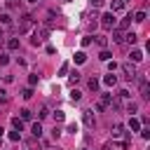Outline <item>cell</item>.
Wrapping results in <instances>:
<instances>
[{
    "instance_id": "cell-30",
    "label": "cell",
    "mask_w": 150,
    "mask_h": 150,
    "mask_svg": "<svg viewBox=\"0 0 150 150\" xmlns=\"http://www.w3.org/2000/svg\"><path fill=\"white\" fill-rule=\"evenodd\" d=\"M127 110H129V112H131V115H134V112H136V110H138V103H129V105H127Z\"/></svg>"
},
{
    "instance_id": "cell-10",
    "label": "cell",
    "mask_w": 150,
    "mask_h": 150,
    "mask_svg": "<svg viewBox=\"0 0 150 150\" xmlns=\"http://www.w3.org/2000/svg\"><path fill=\"white\" fill-rule=\"evenodd\" d=\"M30 131H33V136H35V138H40V136H42V124H40V122H35V124L30 127Z\"/></svg>"
},
{
    "instance_id": "cell-41",
    "label": "cell",
    "mask_w": 150,
    "mask_h": 150,
    "mask_svg": "<svg viewBox=\"0 0 150 150\" xmlns=\"http://www.w3.org/2000/svg\"><path fill=\"white\" fill-rule=\"evenodd\" d=\"M103 150H110V143H105V145H103Z\"/></svg>"
},
{
    "instance_id": "cell-13",
    "label": "cell",
    "mask_w": 150,
    "mask_h": 150,
    "mask_svg": "<svg viewBox=\"0 0 150 150\" xmlns=\"http://www.w3.org/2000/svg\"><path fill=\"white\" fill-rule=\"evenodd\" d=\"M129 129H131V131H138V129H141V122H138L136 117H131V120H129Z\"/></svg>"
},
{
    "instance_id": "cell-9",
    "label": "cell",
    "mask_w": 150,
    "mask_h": 150,
    "mask_svg": "<svg viewBox=\"0 0 150 150\" xmlns=\"http://www.w3.org/2000/svg\"><path fill=\"white\" fill-rule=\"evenodd\" d=\"M129 59H131L134 63H138V61L143 59V52H141V49H131V54H129Z\"/></svg>"
},
{
    "instance_id": "cell-17",
    "label": "cell",
    "mask_w": 150,
    "mask_h": 150,
    "mask_svg": "<svg viewBox=\"0 0 150 150\" xmlns=\"http://www.w3.org/2000/svg\"><path fill=\"white\" fill-rule=\"evenodd\" d=\"M103 82H105V84H108V87H112V84H115V82H117V77H115V75H112V73H110V75H105V77H103Z\"/></svg>"
},
{
    "instance_id": "cell-12",
    "label": "cell",
    "mask_w": 150,
    "mask_h": 150,
    "mask_svg": "<svg viewBox=\"0 0 150 150\" xmlns=\"http://www.w3.org/2000/svg\"><path fill=\"white\" fill-rule=\"evenodd\" d=\"M68 82H70V84L75 87V84L80 82V73H77V70H73V73H70V77H68Z\"/></svg>"
},
{
    "instance_id": "cell-29",
    "label": "cell",
    "mask_w": 150,
    "mask_h": 150,
    "mask_svg": "<svg viewBox=\"0 0 150 150\" xmlns=\"http://www.w3.org/2000/svg\"><path fill=\"white\" fill-rule=\"evenodd\" d=\"M70 98H73V101H80V98H82V94H80L77 89H73V94H70Z\"/></svg>"
},
{
    "instance_id": "cell-27",
    "label": "cell",
    "mask_w": 150,
    "mask_h": 150,
    "mask_svg": "<svg viewBox=\"0 0 150 150\" xmlns=\"http://www.w3.org/2000/svg\"><path fill=\"white\" fill-rule=\"evenodd\" d=\"M21 96H23V98H30V96H33V89H30V87H26V89L21 91Z\"/></svg>"
},
{
    "instance_id": "cell-21",
    "label": "cell",
    "mask_w": 150,
    "mask_h": 150,
    "mask_svg": "<svg viewBox=\"0 0 150 150\" xmlns=\"http://www.w3.org/2000/svg\"><path fill=\"white\" fill-rule=\"evenodd\" d=\"M84 61H87V54L84 52H77L75 54V63H84Z\"/></svg>"
},
{
    "instance_id": "cell-26",
    "label": "cell",
    "mask_w": 150,
    "mask_h": 150,
    "mask_svg": "<svg viewBox=\"0 0 150 150\" xmlns=\"http://www.w3.org/2000/svg\"><path fill=\"white\" fill-rule=\"evenodd\" d=\"M30 117H33V112H30L28 108H23V110H21V120H30Z\"/></svg>"
},
{
    "instance_id": "cell-6",
    "label": "cell",
    "mask_w": 150,
    "mask_h": 150,
    "mask_svg": "<svg viewBox=\"0 0 150 150\" xmlns=\"http://www.w3.org/2000/svg\"><path fill=\"white\" fill-rule=\"evenodd\" d=\"M112 103V94H101V98H98V105H96V110H103V108H108Z\"/></svg>"
},
{
    "instance_id": "cell-38",
    "label": "cell",
    "mask_w": 150,
    "mask_h": 150,
    "mask_svg": "<svg viewBox=\"0 0 150 150\" xmlns=\"http://www.w3.org/2000/svg\"><path fill=\"white\" fill-rule=\"evenodd\" d=\"M82 45H84V47H89V45H91V38H89V35H87V38H82Z\"/></svg>"
},
{
    "instance_id": "cell-7",
    "label": "cell",
    "mask_w": 150,
    "mask_h": 150,
    "mask_svg": "<svg viewBox=\"0 0 150 150\" xmlns=\"http://www.w3.org/2000/svg\"><path fill=\"white\" fill-rule=\"evenodd\" d=\"M82 122H84L89 129L94 127V115H91V110H84V112H82Z\"/></svg>"
},
{
    "instance_id": "cell-14",
    "label": "cell",
    "mask_w": 150,
    "mask_h": 150,
    "mask_svg": "<svg viewBox=\"0 0 150 150\" xmlns=\"http://www.w3.org/2000/svg\"><path fill=\"white\" fill-rule=\"evenodd\" d=\"M122 134H124V127H122V124H115V127H112V136H115V138H120Z\"/></svg>"
},
{
    "instance_id": "cell-3",
    "label": "cell",
    "mask_w": 150,
    "mask_h": 150,
    "mask_svg": "<svg viewBox=\"0 0 150 150\" xmlns=\"http://www.w3.org/2000/svg\"><path fill=\"white\" fill-rule=\"evenodd\" d=\"M101 26H103L105 30L115 28V14H112V12H105V14L101 16Z\"/></svg>"
},
{
    "instance_id": "cell-20",
    "label": "cell",
    "mask_w": 150,
    "mask_h": 150,
    "mask_svg": "<svg viewBox=\"0 0 150 150\" xmlns=\"http://www.w3.org/2000/svg\"><path fill=\"white\" fill-rule=\"evenodd\" d=\"M110 56H112V54H110L108 49H101V54H98V59H101V61H110Z\"/></svg>"
},
{
    "instance_id": "cell-40",
    "label": "cell",
    "mask_w": 150,
    "mask_h": 150,
    "mask_svg": "<svg viewBox=\"0 0 150 150\" xmlns=\"http://www.w3.org/2000/svg\"><path fill=\"white\" fill-rule=\"evenodd\" d=\"M7 5H9V7H14V5H16V0H7Z\"/></svg>"
},
{
    "instance_id": "cell-11",
    "label": "cell",
    "mask_w": 150,
    "mask_h": 150,
    "mask_svg": "<svg viewBox=\"0 0 150 150\" xmlns=\"http://www.w3.org/2000/svg\"><path fill=\"white\" fill-rule=\"evenodd\" d=\"M112 40H115V42H122V40H124V35H122L120 28H112Z\"/></svg>"
},
{
    "instance_id": "cell-2",
    "label": "cell",
    "mask_w": 150,
    "mask_h": 150,
    "mask_svg": "<svg viewBox=\"0 0 150 150\" xmlns=\"http://www.w3.org/2000/svg\"><path fill=\"white\" fill-rule=\"evenodd\" d=\"M47 35H49V28H38V30L33 33V40H30V42L38 47V45H42V42L47 40Z\"/></svg>"
},
{
    "instance_id": "cell-34",
    "label": "cell",
    "mask_w": 150,
    "mask_h": 150,
    "mask_svg": "<svg viewBox=\"0 0 150 150\" xmlns=\"http://www.w3.org/2000/svg\"><path fill=\"white\" fill-rule=\"evenodd\" d=\"M103 2H105V0H89V5H91V7H101Z\"/></svg>"
},
{
    "instance_id": "cell-18",
    "label": "cell",
    "mask_w": 150,
    "mask_h": 150,
    "mask_svg": "<svg viewBox=\"0 0 150 150\" xmlns=\"http://www.w3.org/2000/svg\"><path fill=\"white\" fill-rule=\"evenodd\" d=\"M12 127H14L16 131H23V122H21L19 117H14V120H12Z\"/></svg>"
},
{
    "instance_id": "cell-22",
    "label": "cell",
    "mask_w": 150,
    "mask_h": 150,
    "mask_svg": "<svg viewBox=\"0 0 150 150\" xmlns=\"http://www.w3.org/2000/svg\"><path fill=\"white\" fill-rule=\"evenodd\" d=\"M134 21L143 23V21H145V12H136V14H134Z\"/></svg>"
},
{
    "instance_id": "cell-8",
    "label": "cell",
    "mask_w": 150,
    "mask_h": 150,
    "mask_svg": "<svg viewBox=\"0 0 150 150\" xmlns=\"http://www.w3.org/2000/svg\"><path fill=\"white\" fill-rule=\"evenodd\" d=\"M122 9H124V2H122V0H112V2H110V12H112V14H115V12H122Z\"/></svg>"
},
{
    "instance_id": "cell-36",
    "label": "cell",
    "mask_w": 150,
    "mask_h": 150,
    "mask_svg": "<svg viewBox=\"0 0 150 150\" xmlns=\"http://www.w3.org/2000/svg\"><path fill=\"white\" fill-rule=\"evenodd\" d=\"M68 131H70V134H75V131H77V124H75V122H70V124H68Z\"/></svg>"
},
{
    "instance_id": "cell-33",
    "label": "cell",
    "mask_w": 150,
    "mask_h": 150,
    "mask_svg": "<svg viewBox=\"0 0 150 150\" xmlns=\"http://www.w3.org/2000/svg\"><path fill=\"white\" fill-rule=\"evenodd\" d=\"M0 103H7V91L0 89Z\"/></svg>"
},
{
    "instance_id": "cell-43",
    "label": "cell",
    "mask_w": 150,
    "mask_h": 150,
    "mask_svg": "<svg viewBox=\"0 0 150 150\" xmlns=\"http://www.w3.org/2000/svg\"><path fill=\"white\" fill-rule=\"evenodd\" d=\"M0 38H2V33H0Z\"/></svg>"
},
{
    "instance_id": "cell-23",
    "label": "cell",
    "mask_w": 150,
    "mask_h": 150,
    "mask_svg": "<svg viewBox=\"0 0 150 150\" xmlns=\"http://www.w3.org/2000/svg\"><path fill=\"white\" fill-rule=\"evenodd\" d=\"M0 21H2L5 26H9V23H12V16H9V14H0Z\"/></svg>"
},
{
    "instance_id": "cell-19",
    "label": "cell",
    "mask_w": 150,
    "mask_h": 150,
    "mask_svg": "<svg viewBox=\"0 0 150 150\" xmlns=\"http://www.w3.org/2000/svg\"><path fill=\"white\" fill-rule=\"evenodd\" d=\"M124 38H127V42H129V45H136V40H138V35H136V33H127Z\"/></svg>"
},
{
    "instance_id": "cell-37",
    "label": "cell",
    "mask_w": 150,
    "mask_h": 150,
    "mask_svg": "<svg viewBox=\"0 0 150 150\" xmlns=\"http://www.w3.org/2000/svg\"><path fill=\"white\" fill-rule=\"evenodd\" d=\"M19 134H21V131H12V134H9V141H19Z\"/></svg>"
},
{
    "instance_id": "cell-15",
    "label": "cell",
    "mask_w": 150,
    "mask_h": 150,
    "mask_svg": "<svg viewBox=\"0 0 150 150\" xmlns=\"http://www.w3.org/2000/svg\"><path fill=\"white\" fill-rule=\"evenodd\" d=\"M129 26H131V14H129L127 19H122V21H120V30H124V28H129Z\"/></svg>"
},
{
    "instance_id": "cell-35",
    "label": "cell",
    "mask_w": 150,
    "mask_h": 150,
    "mask_svg": "<svg viewBox=\"0 0 150 150\" xmlns=\"http://www.w3.org/2000/svg\"><path fill=\"white\" fill-rule=\"evenodd\" d=\"M28 84H30V87L38 84V75H30V77H28Z\"/></svg>"
},
{
    "instance_id": "cell-4",
    "label": "cell",
    "mask_w": 150,
    "mask_h": 150,
    "mask_svg": "<svg viewBox=\"0 0 150 150\" xmlns=\"http://www.w3.org/2000/svg\"><path fill=\"white\" fill-rule=\"evenodd\" d=\"M136 82H138L141 96H143V98H148V96H150V87H148V80H145L143 75H136Z\"/></svg>"
},
{
    "instance_id": "cell-28",
    "label": "cell",
    "mask_w": 150,
    "mask_h": 150,
    "mask_svg": "<svg viewBox=\"0 0 150 150\" xmlns=\"http://www.w3.org/2000/svg\"><path fill=\"white\" fill-rule=\"evenodd\" d=\"M54 120H56V122H63V120H66V115H63L61 110H56V112H54Z\"/></svg>"
},
{
    "instance_id": "cell-5",
    "label": "cell",
    "mask_w": 150,
    "mask_h": 150,
    "mask_svg": "<svg viewBox=\"0 0 150 150\" xmlns=\"http://www.w3.org/2000/svg\"><path fill=\"white\" fill-rule=\"evenodd\" d=\"M122 73H124V77L131 82V80H136V68L131 66V63H122Z\"/></svg>"
},
{
    "instance_id": "cell-24",
    "label": "cell",
    "mask_w": 150,
    "mask_h": 150,
    "mask_svg": "<svg viewBox=\"0 0 150 150\" xmlns=\"http://www.w3.org/2000/svg\"><path fill=\"white\" fill-rule=\"evenodd\" d=\"M7 47H9V49H19V40H16V38H12V40L7 42Z\"/></svg>"
},
{
    "instance_id": "cell-31",
    "label": "cell",
    "mask_w": 150,
    "mask_h": 150,
    "mask_svg": "<svg viewBox=\"0 0 150 150\" xmlns=\"http://www.w3.org/2000/svg\"><path fill=\"white\" fill-rule=\"evenodd\" d=\"M9 63V56L7 54H0V66H7Z\"/></svg>"
},
{
    "instance_id": "cell-16",
    "label": "cell",
    "mask_w": 150,
    "mask_h": 150,
    "mask_svg": "<svg viewBox=\"0 0 150 150\" xmlns=\"http://www.w3.org/2000/svg\"><path fill=\"white\" fill-rule=\"evenodd\" d=\"M94 38H96V45H98V47H105V45H108V38H105V35H94Z\"/></svg>"
},
{
    "instance_id": "cell-42",
    "label": "cell",
    "mask_w": 150,
    "mask_h": 150,
    "mask_svg": "<svg viewBox=\"0 0 150 150\" xmlns=\"http://www.w3.org/2000/svg\"><path fill=\"white\" fill-rule=\"evenodd\" d=\"M26 2H38V0H26Z\"/></svg>"
},
{
    "instance_id": "cell-32",
    "label": "cell",
    "mask_w": 150,
    "mask_h": 150,
    "mask_svg": "<svg viewBox=\"0 0 150 150\" xmlns=\"http://www.w3.org/2000/svg\"><path fill=\"white\" fill-rule=\"evenodd\" d=\"M68 73V63H61V68H59V75H66Z\"/></svg>"
},
{
    "instance_id": "cell-39",
    "label": "cell",
    "mask_w": 150,
    "mask_h": 150,
    "mask_svg": "<svg viewBox=\"0 0 150 150\" xmlns=\"http://www.w3.org/2000/svg\"><path fill=\"white\" fill-rule=\"evenodd\" d=\"M52 136H54V138H59V136H61V129H59V127H54V131H52Z\"/></svg>"
},
{
    "instance_id": "cell-25",
    "label": "cell",
    "mask_w": 150,
    "mask_h": 150,
    "mask_svg": "<svg viewBox=\"0 0 150 150\" xmlns=\"http://www.w3.org/2000/svg\"><path fill=\"white\" fill-rule=\"evenodd\" d=\"M89 89H91V91H96V89H98V80H96V77H91V80H89Z\"/></svg>"
},
{
    "instance_id": "cell-1",
    "label": "cell",
    "mask_w": 150,
    "mask_h": 150,
    "mask_svg": "<svg viewBox=\"0 0 150 150\" xmlns=\"http://www.w3.org/2000/svg\"><path fill=\"white\" fill-rule=\"evenodd\" d=\"M33 23H35V19H33L30 14H23V16H21V21H19V33H28Z\"/></svg>"
}]
</instances>
